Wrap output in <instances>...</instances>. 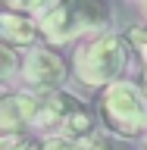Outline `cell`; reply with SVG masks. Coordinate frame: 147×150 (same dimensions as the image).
Wrapping results in <instances>:
<instances>
[{
	"label": "cell",
	"mask_w": 147,
	"mask_h": 150,
	"mask_svg": "<svg viewBox=\"0 0 147 150\" xmlns=\"http://www.w3.org/2000/svg\"><path fill=\"white\" fill-rule=\"evenodd\" d=\"M35 19L47 44L63 47L88 31H107L113 22V9L107 0H47Z\"/></svg>",
	"instance_id": "6da1fadb"
},
{
	"label": "cell",
	"mask_w": 147,
	"mask_h": 150,
	"mask_svg": "<svg viewBox=\"0 0 147 150\" xmlns=\"http://www.w3.org/2000/svg\"><path fill=\"white\" fill-rule=\"evenodd\" d=\"M131 41L125 35L116 31H97L91 41L75 47L72 56V75L85 88L103 91L107 84L125 78L129 72V59H131Z\"/></svg>",
	"instance_id": "7a4b0ae2"
},
{
	"label": "cell",
	"mask_w": 147,
	"mask_h": 150,
	"mask_svg": "<svg viewBox=\"0 0 147 150\" xmlns=\"http://www.w3.org/2000/svg\"><path fill=\"white\" fill-rule=\"evenodd\" d=\"M100 112L107 128L119 131V134H144L147 131V88L119 78V81L107 84L100 91Z\"/></svg>",
	"instance_id": "3957f363"
},
{
	"label": "cell",
	"mask_w": 147,
	"mask_h": 150,
	"mask_svg": "<svg viewBox=\"0 0 147 150\" xmlns=\"http://www.w3.org/2000/svg\"><path fill=\"white\" fill-rule=\"evenodd\" d=\"M69 75H72V63H66V56L56 53L53 44H35L25 50L19 81H22V88H31L38 94H50L66 88Z\"/></svg>",
	"instance_id": "277c9868"
},
{
	"label": "cell",
	"mask_w": 147,
	"mask_h": 150,
	"mask_svg": "<svg viewBox=\"0 0 147 150\" xmlns=\"http://www.w3.org/2000/svg\"><path fill=\"white\" fill-rule=\"evenodd\" d=\"M41 103H44V94L31 91V88L3 94V100H0V131H25V125H35Z\"/></svg>",
	"instance_id": "5b68a950"
},
{
	"label": "cell",
	"mask_w": 147,
	"mask_h": 150,
	"mask_svg": "<svg viewBox=\"0 0 147 150\" xmlns=\"http://www.w3.org/2000/svg\"><path fill=\"white\" fill-rule=\"evenodd\" d=\"M0 38L3 44L13 47H35V41L41 38V25L31 13H19V9H3L0 13Z\"/></svg>",
	"instance_id": "8992f818"
},
{
	"label": "cell",
	"mask_w": 147,
	"mask_h": 150,
	"mask_svg": "<svg viewBox=\"0 0 147 150\" xmlns=\"http://www.w3.org/2000/svg\"><path fill=\"white\" fill-rule=\"evenodd\" d=\"M78 103H82V97H75V94L66 91V88L44 94V103H41V112H38L35 125H38V128H53L56 131L60 125H63V119L78 106Z\"/></svg>",
	"instance_id": "52a82bcc"
},
{
	"label": "cell",
	"mask_w": 147,
	"mask_h": 150,
	"mask_svg": "<svg viewBox=\"0 0 147 150\" xmlns=\"http://www.w3.org/2000/svg\"><path fill=\"white\" fill-rule=\"evenodd\" d=\"M56 131H60V134H69V138H75V141H82V144H85V141L97 131V119H94L91 106L82 100V103H78V106L63 119V125H60Z\"/></svg>",
	"instance_id": "ba28073f"
},
{
	"label": "cell",
	"mask_w": 147,
	"mask_h": 150,
	"mask_svg": "<svg viewBox=\"0 0 147 150\" xmlns=\"http://www.w3.org/2000/svg\"><path fill=\"white\" fill-rule=\"evenodd\" d=\"M85 150H135V144L129 141V134L103 128V131H94L91 138L85 141Z\"/></svg>",
	"instance_id": "9c48e42d"
},
{
	"label": "cell",
	"mask_w": 147,
	"mask_h": 150,
	"mask_svg": "<svg viewBox=\"0 0 147 150\" xmlns=\"http://www.w3.org/2000/svg\"><path fill=\"white\" fill-rule=\"evenodd\" d=\"M0 59H3V81H13L22 75V63H25V53H19V47L3 44L0 47Z\"/></svg>",
	"instance_id": "30bf717a"
},
{
	"label": "cell",
	"mask_w": 147,
	"mask_h": 150,
	"mask_svg": "<svg viewBox=\"0 0 147 150\" xmlns=\"http://www.w3.org/2000/svg\"><path fill=\"white\" fill-rule=\"evenodd\" d=\"M0 150H41V141L28 138L25 131H3L0 134Z\"/></svg>",
	"instance_id": "8fae6325"
},
{
	"label": "cell",
	"mask_w": 147,
	"mask_h": 150,
	"mask_svg": "<svg viewBox=\"0 0 147 150\" xmlns=\"http://www.w3.org/2000/svg\"><path fill=\"white\" fill-rule=\"evenodd\" d=\"M41 150H85V144L75 141V138H69V134L53 131V134H47V138L41 141Z\"/></svg>",
	"instance_id": "7c38bea8"
},
{
	"label": "cell",
	"mask_w": 147,
	"mask_h": 150,
	"mask_svg": "<svg viewBox=\"0 0 147 150\" xmlns=\"http://www.w3.org/2000/svg\"><path fill=\"white\" fill-rule=\"evenodd\" d=\"M129 41L135 47V53L141 56V63H147V25H135L129 31Z\"/></svg>",
	"instance_id": "4fadbf2b"
},
{
	"label": "cell",
	"mask_w": 147,
	"mask_h": 150,
	"mask_svg": "<svg viewBox=\"0 0 147 150\" xmlns=\"http://www.w3.org/2000/svg\"><path fill=\"white\" fill-rule=\"evenodd\" d=\"M9 9H19V13H31V16H38L41 9H44L47 0H3Z\"/></svg>",
	"instance_id": "5bb4252c"
},
{
	"label": "cell",
	"mask_w": 147,
	"mask_h": 150,
	"mask_svg": "<svg viewBox=\"0 0 147 150\" xmlns=\"http://www.w3.org/2000/svg\"><path fill=\"white\" fill-rule=\"evenodd\" d=\"M144 88H147V63H144Z\"/></svg>",
	"instance_id": "9a60e30c"
},
{
	"label": "cell",
	"mask_w": 147,
	"mask_h": 150,
	"mask_svg": "<svg viewBox=\"0 0 147 150\" xmlns=\"http://www.w3.org/2000/svg\"><path fill=\"white\" fill-rule=\"evenodd\" d=\"M141 6H144V13H147V0H141Z\"/></svg>",
	"instance_id": "2e32d148"
},
{
	"label": "cell",
	"mask_w": 147,
	"mask_h": 150,
	"mask_svg": "<svg viewBox=\"0 0 147 150\" xmlns=\"http://www.w3.org/2000/svg\"><path fill=\"white\" fill-rule=\"evenodd\" d=\"M144 150H147V131H144Z\"/></svg>",
	"instance_id": "e0dca14e"
}]
</instances>
